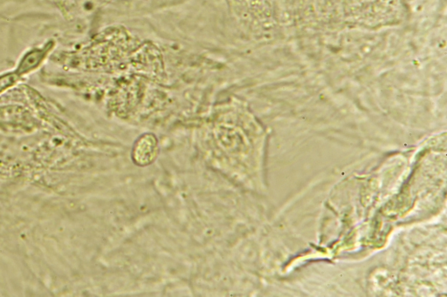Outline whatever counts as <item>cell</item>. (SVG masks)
Here are the masks:
<instances>
[{
    "label": "cell",
    "instance_id": "2",
    "mask_svg": "<svg viewBox=\"0 0 447 297\" xmlns=\"http://www.w3.org/2000/svg\"><path fill=\"white\" fill-rule=\"evenodd\" d=\"M43 51H39V52H33L29 55H27V58H25L23 62L21 64V71H28L36 66H38V64L40 62V60L43 59Z\"/></svg>",
    "mask_w": 447,
    "mask_h": 297
},
{
    "label": "cell",
    "instance_id": "1",
    "mask_svg": "<svg viewBox=\"0 0 447 297\" xmlns=\"http://www.w3.org/2000/svg\"><path fill=\"white\" fill-rule=\"evenodd\" d=\"M158 138L152 134H144L136 140L132 149V159L138 166H147L158 157Z\"/></svg>",
    "mask_w": 447,
    "mask_h": 297
}]
</instances>
